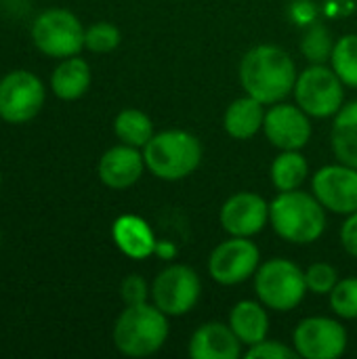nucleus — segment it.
Listing matches in <instances>:
<instances>
[{
    "label": "nucleus",
    "mask_w": 357,
    "mask_h": 359,
    "mask_svg": "<svg viewBox=\"0 0 357 359\" xmlns=\"http://www.w3.org/2000/svg\"><path fill=\"white\" fill-rule=\"evenodd\" d=\"M297 65L292 57L276 44H257L244 53L238 78L246 95L255 97L263 105L284 101L297 82Z\"/></svg>",
    "instance_id": "nucleus-1"
},
{
    "label": "nucleus",
    "mask_w": 357,
    "mask_h": 359,
    "mask_svg": "<svg viewBox=\"0 0 357 359\" xmlns=\"http://www.w3.org/2000/svg\"><path fill=\"white\" fill-rule=\"evenodd\" d=\"M269 223L282 240L307 246L326 231V208L314 194L301 189L278 191L269 204Z\"/></svg>",
    "instance_id": "nucleus-2"
},
{
    "label": "nucleus",
    "mask_w": 357,
    "mask_h": 359,
    "mask_svg": "<svg viewBox=\"0 0 357 359\" xmlns=\"http://www.w3.org/2000/svg\"><path fill=\"white\" fill-rule=\"evenodd\" d=\"M170 334L168 316L154 303L126 305L114 324V345L126 358H149L158 353Z\"/></svg>",
    "instance_id": "nucleus-3"
},
{
    "label": "nucleus",
    "mask_w": 357,
    "mask_h": 359,
    "mask_svg": "<svg viewBox=\"0 0 357 359\" xmlns=\"http://www.w3.org/2000/svg\"><path fill=\"white\" fill-rule=\"evenodd\" d=\"M147 170L162 181H181L198 170L202 162V143L187 130L156 133L143 147Z\"/></svg>",
    "instance_id": "nucleus-4"
},
{
    "label": "nucleus",
    "mask_w": 357,
    "mask_h": 359,
    "mask_svg": "<svg viewBox=\"0 0 357 359\" xmlns=\"http://www.w3.org/2000/svg\"><path fill=\"white\" fill-rule=\"evenodd\" d=\"M255 292L267 309L286 313L297 309L309 290L305 271L297 263L284 257H274L259 265L255 273Z\"/></svg>",
    "instance_id": "nucleus-5"
},
{
    "label": "nucleus",
    "mask_w": 357,
    "mask_h": 359,
    "mask_svg": "<svg viewBox=\"0 0 357 359\" xmlns=\"http://www.w3.org/2000/svg\"><path fill=\"white\" fill-rule=\"evenodd\" d=\"M292 95L309 118H330L343 107L345 84L326 63H311L299 72Z\"/></svg>",
    "instance_id": "nucleus-6"
},
{
    "label": "nucleus",
    "mask_w": 357,
    "mask_h": 359,
    "mask_svg": "<svg viewBox=\"0 0 357 359\" xmlns=\"http://www.w3.org/2000/svg\"><path fill=\"white\" fill-rule=\"evenodd\" d=\"M84 34L80 19L65 8H50L40 13L32 23L34 46L53 59H67L80 55L84 48Z\"/></svg>",
    "instance_id": "nucleus-7"
},
{
    "label": "nucleus",
    "mask_w": 357,
    "mask_h": 359,
    "mask_svg": "<svg viewBox=\"0 0 357 359\" xmlns=\"http://www.w3.org/2000/svg\"><path fill=\"white\" fill-rule=\"evenodd\" d=\"M202 294V282L194 267L175 263L164 267L151 282V301L168 318L189 313Z\"/></svg>",
    "instance_id": "nucleus-8"
},
{
    "label": "nucleus",
    "mask_w": 357,
    "mask_h": 359,
    "mask_svg": "<svg viewBox=\"0 0 357 359\" xmlns=\"http://www.w3.org/2000/svg\"><path fill=\"white\" fill-rule=\"evenodd\" d=\"M44 84L27 72L15 69L0 80V118L8 124H27L44 107Z\"/></svg>",
    "instance_id": "nucleus-9"
},
{
    "label": "nucleus",
    "mask_w": 357,
    "mask_h": 359,
    "mask_svg": "<svg viewBox=\"0 0 357 359\" xmlns=\"http://www.w3.org/2000/svg\"><path fill=\"white\" fill-rule=\"evenodd\" d=\"M261 265V250L252 238L229 236L208 257V276L221 286H238L250 280Z\"/></svg>",
    "instance_id": "nucleus-10"
},
{
    "label": "nucleus",
    "mask_w": 357,
    "mask_h": 359,
    "mask_svg": "<svg viewBox=\"0 0 357 359\" xmlns=\"http://www.w3.org/2000/svg\"><path fill=\"white\" fill-rule=\"evenodd\" d=\"M347 343L345 326L326 316L305 318L292 332V347L305 359H339L347 351Z\"/></svg>",
    "instance_id": "nucleus-11"
},
{
    "label": "nucleus",
    "mask_w": 357,
    "mask_h": 359,
    "mask_svg": "<svg viewBox=\"0 0 357 359\" xmlns=\"http://www.w3.org/2000/svg\"><path fill=\"white\" fill-rule=\"evenodd\" d=\"M311 191L320 204L335 215H351L357 210V168L349 164H326L311 177Z\"/></svg>",
    "instance_id": "nucleus-12"
},
{
    "label": "nucleus",
    "mask_w": 357,
    "mask_h": 359,
    "mask_svg": "<svg viewBox=\"0 0 357 359\" xmlns=\"http://www.w3.org/2000/svg\"><path fill=\"white\" fill-rule=\"evenodd\" d=\"M263 133L267 141L284 151V149H303L311 139V120L297 103H274L265 111Z\"/></svg>",
    "instance_id": "nucleus-13"
},
{
    "label": "nucleus",
    "mask_w": 357,
    "mask_h": 359,
    "mask_svg": "<svg viewBox=\"0 0 357 359\" xmlns=\"http://www.w3.org/2000/svg\"><path fill=\"white\" fill-rule=\"evenodd\" d=\"M219 223L227 236L252 238L269 223V204L255 191H238L225 200Z\"/></svg>",
    "instance_id": "nucleus-14"
},
{
    "label": "nucleus",
    "mask_w": 357,
    "mask_h": 359,
    "mask_svg": "<svg viewBox=\"0 0 357 359\" xmlns=\"http://www.w3.org/2000/svg\"><path fill=\"white\" fill-rule=\"evenodd\" d=\"M145 168L147 166H145L143 151H139V147L122 143V145L109 147L101 156L97 172L105 187L122 191V189L133 187L141 179Z\"/></svg>",
    "instance_id": "nucleus-15"
},
{
    "label": "nucleus",
    "mask_w": 357,
    "mask_h": 359,
    "mask_svg": "<svg viewBox=\"0 0 357 359\" xmlns=\"http://www.w3.org/2000/svg\"><path fill=\"white\" fill-rule=\"evenodd\" d=\"M187 353L191 359H238L242 358V343L223 322H206L196 328L189 339Z\"/></svg>",
    "instance_id": "nucleus-16"
},
{
    "label": "nucleus",
    "mask_w": 357,
    "mask_h": 359,
    "mask_svg": "<svg viewBox=\"0 0 357 359\" xmlns=\"http://www.w3.org/2000/svg\"><path fill=\"white\" fill-rule=\"evenodd\" d=\"M114 244L133 261H145L156 255V233L149 223L137 215H122L112 225Z\"/></svg>",
    "instance_id": "nucleus-17"
},
{
    "label": "nucleus",
    "mask_w": 357,
    "mask_h": 359,
    "mask_svg": "<svg viewBox=\"0 0 357 359\" xmlns=\"http://www.w3.org/2000/svg\"><path fill=\"white\" fill-rule=\"evenodd\" d=\"M231 330L244 347H252L269 334V313L261 301H240L229 311Z\"/></svg>",
    "instance_id": "nucleus-18"
},
{
    "label": "nucleus",
    "mask_w": 357,
    "mask_h": 359,
    "mask_svg": "<svg viewBox=\"0 0 357 359\" xmlns=\"http://www.w3.org/2000/svg\"><path fill=\"white\" fill-rule=\"evenodd\" d=\"M263 122H265V105L250 95L231 101L223 114L225 133L238 141L252 139L259 130H263Z\"/></svg>",
    "instance_id": "nucleus-19"
},
{
    "label": "nucleus",
    "mask_w": 357,
    "mask_h": 359,
    "mask_svg": "<svg viewBox=\"0 0 357 359\" xmlns=\"http://www.w3.org/2000/svg\"><path fill=\"white\" fill-rule=\"evenodd\" d=\"M90 78H93L90 65L82 57L74 55L61 59V63L55 67L50 76V90L61 101H76L86 95L90 86Z\"/></svg>",
    "instance_id": "nucleus-20"
},
{
    "label": "nucleus",
    "mask_w": 357,
    "mask_h": 359,
    "mask_svg": "<svg viewBox=\"0 0 357 359\" xmlns=\"http://www.w3.org/2000/svg\"><path fill=\"white\" fill-rule=\"evenodd\" d=\"M330 145L339 162L357 168V99L349 101L335 114Z\"/></svg>",
    "instance_id": "nucleus-21"
},
{
    "label": "nucleus",
    "mask_w": 357,
    "mask_h": 359,
    "mask_svg": "<svg viewBox=\"0 0 357 359\" xmlns=\"http://www.w3.org/2000/svg\"><path fill=\"white\" fill-rule=\"evenodd\" d=\"M309 177V164L301 149H284L280 151L269 168V179L271 185L278 191H292L301 189L303 183Z\"/></svg>",
    "instance_id": "nucleus-22"
},
{
    "label": "nucleus",
    "mask_w": 357,
    "mask_h": 359,
    "mask_svg": "<svg viewBox=\"0 0 357 359\" xmlns=\"http://www.w3.org/2000/svg\"><path fill=\"white\" fill-rule=\"evenodd\" d=\"M114 133L122 143L139 147V149H143L147 145V141L156 135L151 118L145 111L135 109V107H126L116 116Z\"/></svg>",
    "instance_id": "nucleus-23"
},
{
    "label": "nucleus",
    "mask_w": 357,
    "mask_h": 359,
    "mask_svg": "<svg viewBox=\"0 0 357 359\" xmlns=\"http://www.w3.org/2000/svg\"><path fill=\"white\" fill-rule=\"evenodd\" d=\"M335 38L328 29L326 23L314 21L303 29L301 36V53L309 63H326L330 61L332 48H335Z\"/></svg>",
    "instance_id": "nucleus-24"
},
{
    "label": "nucleus",
    "mask_w": 357,
    "mask_h": 359,
    "mask_svg": "<svg viewBox=\"0 0 357 359\" xmlns=\"http://www.w3.org/2000/svg\"><path fill=\"white\" fill-rule=\"evenodd\" d=\"M330 67L345 86L357 88V34H345L335 42Z\"/></svg>",
    "instance_id": "nucleus-25"
},
{
    "label": "nucleus",
    "mask_w": 357,
    "mask_h": 359,
    "mask_svg": "<svg viewBox=\"0 0 357 359\" xmlns=\"http://www.w3.org/2000/svg\"><path fill=\"white\" fill-rule=\"evenodd\" d=\"M330 309L341 320H357V278H343L328 294Z\"/></svg>",
    "instance_id": "nucleus-26"
},
{
    "label": "nucleus",
    "mask_w": 357,
    "mask_h": 359,
    "mask_svg": "<svg viewBox=\"0 0 357 359\" xmlns=\"http://www.w3.org/2000/svg\"><path fill=\"white\" fill-rule=\"evenodd\" d=\"M120 40H122V34L114 23L97 21L90 27H86L84 48H88L90 53H97V55H105V53L116 50L120 46Z\"/></svg>",
    "instance_id": "nucleus-27"
},
{
    "label": "nucleus",
    "mask_w": 357,
    "mask_h": 359,
    "mask_svg": "<svg viewBox=\"0 0 357 359\" xmlns=\"http://www.w3.org/2000/svg\"><path fill=\"white\" fill-rule=\"evenodd\" d=\"M305 282H307V290L311 294H330L339 282V271L330 263L318 261L307 267Z\"/></svg>",
    "instance_id": "nucleus-28"
},
{
    "label": "nucleus",
    "mask_w": 357,
    "mask_h": 359,
    "mask_svg": "<svg viewBox=\"0 0 357 359\" xmlns=\"http://www.w3.org/2000/svg\"><path fill=\"white\" fill-rule=\"evenodd\" d=\"M246 359H297L299 353L295 347H288L282 341H261L252 347H248V351L244 353Z\"/></svg>",
    "instance_id": "nucleus-29"
},
{
    "label": "nucleus",
    "mask_w": 357,
    "mask_h": 359,
    "mask_svg": "<svg viewBox=\"0 0 357 359\" xmlns=\"http://www.w3.org/2000/svg\"><path fill=\"white\" fill-rule=\"evenodd\" d=\"M120 297L124 301V305H139V303H147V299L151 297V288H147V282L137 276L130 273L122 280L120 284Z\"/></svg>",
    "instance_id": "nucleus-30"
},
{
    "label": "nucleus",
    "mask_w": 357,
    "mask_h": 359,
    "mask_svg": "<svg viewBox=\"0 0 357 359\" xmlns=\"http://www.w3.org/2000/svg\"><path fill=\"white\" fill-rule=\"evenodd\" d=\"M288 15H290V19H292L297 25L307 27L309 23L318 21L320 8H318V4L311 2V0H295V2L290 4V8H288Z\"/></svg>",
    "instance_id": "nucleus-31"
},
{
    "label": "nucleus",
    "mask_w": 357,
    "mask_h": 359,
    "mask_svg": "<svg viewBox=\"0 0 357 359\" xmlns=\"http://www.w3.org/2000/svg\"><path fill=\"white\" fill-rule=\"evenodd\" d=\"M341 244L349 257L357 259V210L347 215V219L341 227Z\"/></svg>",
    "instance_id": "nucleus-32"
},
{
    "label": "nucleus",
    "mask_w": 357,
    "mask_h": 359,
    "mask_svg": "<svg viewBox=\"0 0 357 359\" xmlns=\"http://www.w3.org/2000/svg\"><path fill=\"white\" fill-rule=\"evenodd\" d=\"M156 255H158L162 261H170V259H175V255H177V246H175L173 242L158 240V244H156Z\"/></svg>",
    "instance_id": "nucleus-33"
},
{
    "label": "nucleus",
    "mask_w": 357,
    "mask_h": 359,
    "mask_svg": "<svg viewBox=\"0 0 357 359\" xmlns=\"http://www.w3.org/2000/svg\"><path fill=\"white\" fill-rule=\"evenodd\" d=\"M0 185H2V172H0Z\"/></svg>",
    "instance_id": "nucleus-34"
}]
</instances>
